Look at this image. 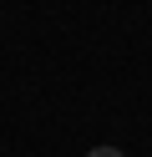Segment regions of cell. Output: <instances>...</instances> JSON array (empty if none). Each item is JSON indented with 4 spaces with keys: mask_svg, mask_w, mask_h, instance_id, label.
<instances>
[{
    "mask_svg": "<svg viewBox=\"0 0 152 157\" xmlns=\"http://www.w3.org/2000/svg\"><path fill=\"white\" fill-rule=\"evenodd\" d=\"M86 157H122V152H117V147H91Z\"/></svg>",
    "mask_w": 152,
    "mask_h": 157,
    "instance_id": "6da1fadb",
    "label": "cell"
}]
</instances>
